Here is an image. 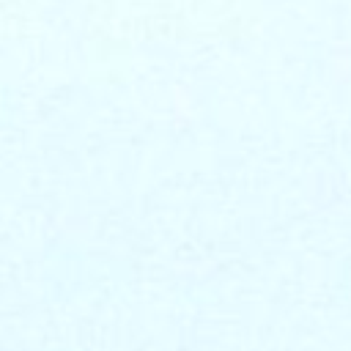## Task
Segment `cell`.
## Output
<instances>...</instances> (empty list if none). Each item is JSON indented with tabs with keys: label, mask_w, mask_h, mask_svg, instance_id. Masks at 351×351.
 I'll list each match as a JSON object with an SVG mask.
<instances>
[]
</instances>
